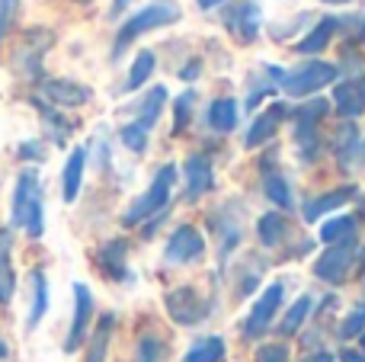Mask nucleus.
Wrapping results in <instances>:
<instances>
[{
  "label": "nucleus",
  "instance_id": "nucleus-1",
  "mask_svg": "<svg viewBox=\"0 0 365 362\" xmlns=\"http://www.w3.org/2000/svg\"><path fill=\"white\" fill-rule=\"evenodd\" d=\"M10 224L38 241L45 234V192H42V177L38 170L26 167L19 170L16 183H13V199H10Z\"/></svg>",
  "mask_w": 365,
  "mask_h": 362
},
{
  "label": "nucleus",
  "instance_id": "nucleus-2",
  "mask_svg": "<svg viewBox=\"0 0 365 362\" xmlns=\"http://www.w3.org/2000/svg\"><path fill=\"white\" fill-rule=\"evenodd\" d=\"M182 19V10L177 0H154V4L141 6V10H135L132 16L125 19V23L119 26V32H115V42H113V58H119L122 51L128 48L132 42H138L145 32L151 29H164V26H173Z\"/></svg>",
  "mask_w": 365,
  "mask_h": 362
},
{
  "label": "nucleus",
  "instance_id": "nucleus-3",
  "mask_svg": "<svg viewBox=\"0 0 365 362\" xmlns=\"http://www.w3.org/2000/svg\"><path fill=\"white\" fill-rule=\"evenodd\" d=\"M173 183H177V164H164L158 173H154L151 186L128 205V212L122 215V224L125 228H135V224H145L148 218L160 215L170 202V192H173Z\"/></svg>",
  "mask_w": 365,
  "mask_h": 362
},
{
  "label": "nucleus",
  "instance_id": "nucleus-4",
  "mask_svg": "<svg viewBox=\"0 0 365 362\" xmlns=\"http://www.w3.org/2000/svg\"><path fill=\"white\" fill-rule=\"evenodd\" d=\"M336 77H340V68H336V64L304 61V64H298L295 71H282L279 87H282L289 96H295V100H308V96H314L317 90L330 87Z\"/></svg>",
  "mask_w": 365,
  "mask_h": 362
},
{
  "label": "nucleus",
  "instance_id": "nucleus-5",
  "mask_svg": "<svg viewBox=\"0 0 365 362\" xmlns=\"http://www.w3.org/2000/svg\"><path fill=\"white\" fill-rule=\"evenodd\" d=\"M327 109H330V103L317 100V96L295 109V128H292V135H295V148L304 164H311L321 154V132H317V125L327 115Z\"/></svg>",
  "mask_w": 365,
  "mask_h": 362
},
{
  "label": "nucleus",
  "instance_id": "nucleus-6",
  "mask_svg": "<svg viewBox=\"0 0 365 362\" xmlns=\"http://www.w3.org/2000/svg\"><path fill=\"white\" fill-rule=\"evenodd\" d=\"M356 254H359V237L356 234L343 237V241H336V244H327V250L314 260V276L321 282L340 286V282H346L349 269H353Z\"/></svg>",
  "mask_w": 365,
  "mask_h": 362
},
{
  "label": "nucleus",
  "instance_id": "nucleus-7",
  "mask_svg": "<svg viewBox=\"0 0 365 362\" xmlns=\"http://www.w3.org/2000/svg\"><path fill=\"white\" fill-rule=\"evenodd\" d=\"M164 308L173 324H180V327H195L212 314V301L202 299L199 289H192V286L170 289V292L164 295Z\"/></svg>",
  "mask_w": 365,
  "mask_h": 362
},
{
  "label": "nucleus",
  "instance_id": "nucleus-8",
  "mask_svg": "<svg viewBox=\"0 0 365 362\" xmlns=\"http://www.w3.org/2000/svg\"><path fill=\"white\" fill-rule=\"evenodd\" d=\"M282 299H285V286H282V282H269V286L263 289V295L257 299V305L250 308L244 327H240V331H244V337L259 340L263 333H269L272 321H276L279 308H282Z\"/></svg>",
  "mask_w": 365,
  "mask_h": 362
},
{
  "label": "nucleus",
  "instance_id": "nucleus-9",
  "mask_svg": "<svg viewBox=\"0 0 365 362\" xmlns=\"http://www.w3.org/2000/svg\"><path fill=\"white\" fill-rule=\"evenodd\" d=\"M36 96H42V100L55 109H81L93 100V90H90L87 83L68 81V77H45Z\"/></svg>",
  "mask_w": 365,
  "mask_h": 362
},
{
  "label": "nucleus",
  "instance_id": "nucleus-10",
  "mask_svg": "<svg viewBox=\"0 0 365 362\" xmlns=\"http://www.w3.org/2000/svg\"><path fill=\"white\" fill-rule=\"evenodd\" d=\"M93 311H96V301H93L90 286L74 282V318H71L68 337H64V353H77V350H81V343L87 340V333H90Z\"/></svg>",
  "mask_w": 365,
  "mask_h": 362
},
{
  "label": "nucleus",
  "instance_id": "nucleus-11",
  "mask_svg": "<svg viewBox=\"0 0 365 362\" xmlns=\"http://www.w3.org/2000/svg\"><path fill=\"white\" fill-rule=\"evenodd\" d=\"M205 257V237H202L199 228L192 224H180L170 237H167L164 247V260L173 263V267H186V263H195Z\"/></svg>",
  "mask_w": 365,
  "mask_h": 362
},
{
  "label": "nucleus",
  "instance_id": "nucleus-12",
  "mask_svg": "<svg viewBox=\"0 0 365 362\" xmlns=\"http://www.w3.org/2000/svg\"><path fill=\"white\" fill-rule=\"evenodd\" d=\"M51 45H55V32L29 29V32H23V42H19L13 61H16V68L23 71L26 77H38L42 74V58H45V51H48Z\"/></svg>",
  "mask_w": 365,
  "mask_h": 362
},
{
  "label": "nucleus",
  "instance_id": "nucleus-13",
  "mask_svg": "<svg viewBox=\"0 0 365 362\" xmlns=\"http://www.w3.org/2000/svg\"><path fill=\"white\" fill-rule=\"evenodd\" d=\"M96 267L113 282L132 279V273H128V241L125 237H109L106 244H100V250H96Z\"/></svg>",
  "mask_w": 365,
  "mask_h": 362
},
{
  "label": "nucleus",
  "instance_id": "nucleus-14",
  "mask_svg": "<svg viewBox=\"0 0 365 362\" xmlns=\"http://www.w3.org/2000/svg\"><path fill=\"white\" fill-rule=\"evenodd\" d=\"M182 180H186V202H195L215 190V167L205 154H189L182 160Z\"/></svg>",
  "mask_w": 365,
  "mask_h": 362
},
{
  "label": "nucleus",
  "instance_id": "nucleus-15",
  "mask_svg": "<svg viewBox=\"0 0 365 362\" xmlns=\"http://www.w3.org/2000/svg\"><path fill=\"white\" fill-rule=\"evenodd\" d=\"M259 23H263V10H259L257 0H244V4H237L231 13H227V29H231V36L244 45H250L259 38Z\"/></svg>",
  "mask_w": 365,
  "mask_h": 362
},
{
  "label": "nucleus",
  "instance_id": "nucleus-16",
  "mask_svg": "<svg viewBox=\"0 0 365 362\" xmlns=\"http://www.w3.org/2000/svg\"><path fill=\"white\" fill-rule=\"evenodd\" d=\"M356 196H359V186L356 183H346V186H336V190H330V192H321V196H314L311 202H304V222H317L321 215H330V212L343 209L346 202H353Z\"/></svg>",
  "mask_w": 365,
  "mask_h": 362
},
{
  "label": "nucleus",
  "instance_id": "nucleus-17",
  "mask_svg": "<svg viewBox=\"0 0 365 362\" xmlns=\"http://www.w3.org/2000/svg\"><path fill=\"white\" fill-rule=\"evenodd\" d=\"M113 333H115V314L113 311L100 314L96 324L90 327V333H87V353H83V362H106Z\"/></svg>",
  "mask_w": 365,
  "mask_h": 362
},
{
  "label": "nucleus",
  "instance_id": "nucleus-18",
  "mask_svg": "<svg viewBox=\"0 0 365 362\" xmlns=\"http://www.w3.org/2000/svg\"><path fill=\"white\" fill-rule=\"evenodd\" d=\"M334 106L343 119H359L365 113V77L359 81H343L340 87H334Z\"/></svg>",
  "mask_w": 365,
  "mask_h": 362
},
{
  "label": "nucleus",
  "instance_id": "nucleus-19",
  "mask_svg": "<svg viewBox=\"0 0 365 362\" xmlns=\"http://www.w3.org/2000/svg\"><path fill=\"white\" fill-rule=\"evenodd\" d=\"M32 106H36V113H38V119H42V125H45V135H48L55 145H68V138L74 135V122L71 119H64V113L61 109H55V106H48V103L42 100V96H32Z\"/></svg>",
  "mask_w": 365,
  "mask_h": 362
},
{
  "label": "nucleus",
  "instance_id": "nucleus-20",
  "mask_svg": "<svg viewBox=\"0 0 365 362\" xmlns=\"http://www.w3.org/2000/svg\"><path fill=\"white\" fill-rule=\"evenodd\" d=\"M45 314H48V276H45V269L36 267L29 273V314H26V331H36Z\"/></svg>",
  "mask_w": 365,
  "mask_h": 362
},
{
  "label": "nucleus",
  "instance_id": "nucleus-21",
  "mask_svg": "<svg viewBox=\"0 0 365 362\" xmlns=\"http://www.w3.org/2000/svg\"><path fill=\"white\" fill-rule=\"evenodd\" d=\"M285 113H289V109H285V103H272L263 115H257V119H253V125L247 128V135H244V148L266 145V141L276 135V128H279V122L285 119Z\"/></svg>",
  "mask_w": 365,
  "mask_h": 362
},
{
  "label": "nucleus",
  "instance_id": "nucleus-22",
  "mask_svg": "<svg viewBox=\"0 0 365 362\" xmlns=\"http://www.w3.org/2000/svg\"><path fill=\"white\" fill-rule=\"evenodd\" d=\"M83 170H87V148H74L64 160V170H61V199L64 202H74L81 196V186H83Z\"/></svg>",
  "mask_w": 365,
  "mask_h": 362
},
{
  "label": "nucleus",
  "instance_id": "nucleus-23",
  "mask_svg": "<svg viewBox=\"0 0 365 362\" xmlns=\"http://www.w3.org/2000/svg\"><path fill=\"white\" fill-rule=\"evenodd\" d=\"M16 295V269H13V231L0 228V305H10Z\"/></svg>",
  "mask_w": 365,
  "mask_h": 362
},
{
  "label": "nucleus",
  "instance_id": "nucleus-24",
  "mask_svg": "<svg viewBox=\"0 0 365 362\" xmlns=\"http://www.w3.org/2000/svg\"><path fill=\"white\" fill-rule=\"evenodd\" d=\"M334 36H336V16H321L308 32H304V38H298L295 51L298 55H321Z\"/></svg>",
  "mask_w": 365,
  "mask_h": 362
},
{
  "label": "nucleus",
  "instance_id": "nucleus-25",
  "mask_svg": "<svg viewBox=\"0 0 365 362\" xmlns=\"http://www.w3.org/2000/svg\"><path fill=\"white\" fill-rule=\"evenodd\" d=\"M208 119V128L218 135H227L237 128V119H240V106L234 96H218V100H212V106H208L205 113Z\"/></svg>",
  "mask_w": 365,
  "mask_h": 362
},
{
  "label": "nucleus",
  "instance_id": "nucleus-26",
  "mask_svg": "<svg viewBox=\"0 0 365 362\" xmlns=\"http://www.w3.org/2000/svg\"><path fill=\"white\" fill-rule=\"evenodd\" d=\"M289 234H292V224L282 212H266V215H259L257 237L263 247H282V244L289 241Z\"/></svg>",
  "mask_w": 365,
  "mask_h": 362
},
{
  "label": "nucleus",
  "instance_id": "nucleus-27",
  "mask_svg": "<svg viewBox=\"0 0 365 362\" xmlns=\"http://www.w3.org/2000/svg\"><path fill=\"white\" fill-rule=\"evenodd\" d=\"M212 224H215V234H218V241H221V257H227L240 244L244 228H240L237 215H227V209L212 212Z\"/></svg>",
  "mask_w": 365,
  "mask_h": 362
},
{
  "label": "nucleus",
  "instance_id": "nucleus-28",
  "mask_svg": "<svg viewBox=\"0 0 365 362\" xmlns=\"http://www.w3.org/2000/svg\"><path fill=\"white\" fill-rule=\"evenodd\" d=\"M154 68H158V58H154V51H151V48H141L138 55H135L132 68H128L125 87H122V90H125V93H135V90H141L148 81H151Z\"/></svg>",
  "mask_w": 365,
  "mask_h": 362
},
{
  "label": "nucleus",
  "instance_id": "nucleus-29",
  "mask_svg": "<svg viewBox=\"0 0 365 362\" xmlns=\"http://www.w3.org/2000/svg\"><path fill=\"white\" fill-rule=\"evenodd\" d=\"M164 106H167V87H151L145 100L138 103V109H135V113H138V119H135V122H138L141 128H148V132H151V128L158 125Z\"/></svg>",
  "mask_w": 365,
  "mask_h": 362
},
{
  "label": "nucleus",
  "instance_id": "nucleus-30",
  "mask_svg": "<svg viewBox=\"0 0 365 362\" xmlns=\"http://www.w3.org/2000/svg\"><path fill=\"white\" fill-rule=\"evenodd\" d=\"M225 353L227 346L221 337H202L186 350L182 362H225Z\"/></svg>",
  "mask_w": 365,
  "mask_h": 362
},
{
  "label": "nucleus",
  "instance_id": "nucleus-31",
  "mask_svg": "<svg viewBox=\"0 0 365 362\" xmlns=\"http://www.w3.org/2000/svg\"><path fill=\"white\" fill-rule=\"evenodd\" d=\"M263 192L272 205H279V209H292V190H289V180H285L282 173L266 170L263 173Z\"/></svg>",
  "mask_w": 365,
  "mask_h": 362
},
{
  "label": "nucleus",
  "instance_id": "nucleus-32",
  "mask_svg": "<svg viewBox=\"0 0 365 362\" xmlns=\"http://www.w3.org/2000/svg\"><path fill=\"white\" fill-rule=\"evenodd\" d=\"M359 132H356V125H343L340 132H336V160H340V167H349L356 157H359Z\"/></svg>",
  "mask_w": 365,
  "mask_h": 362
},
{
  "label": "nucleus",
  "instance_id": "nucleus-33",
  "mask_svg": "<svg viewBox=\"0 0 365 362\" xmlns=\"http://www.w3.org/2000/svg\"><path fill=\"white\" fill-rule=\"evenodd\" d=\"M308 314H311V295H302V299L285 311L282 324H279V333H282V337H295V333L302 331V324L308 321Z\"/></svg>",
  "mask_w": 365,
  "mask_h": 362
},
{
  "label": "nucleus",
  "instance_id": "nucleus-34",
  "mask_svg": "<svg viewBox=\"0 0 365 362\" xmlns=\"http://www.w3.org/2000/svg\"><path fill=\"white\" fill-rule=\"evenodd\" d=\"M349 234H356V215H336V218H330V222L321 224V241L324 244H336Z\"/></svg>",
  "mask_w": 365,
  "mask_h": 362
},
{
  "label": "nucleus",
  "instance_id": "nucleus-35",
  "mask_svg": "<svg viewBox=\"0 0 365 362\" xmlns=\"http://www.w3.org/2000/svg\"><path fill=\"white\" fill-rule=\"evenodd\" d=\"M192 106H195V90H186L173 100V135H182L186 125L192 122Z\"/></svg>",
  "mask_w": 365,
  "mask_h": 362
},
{
  "label": "nucleus",
  "instance_id": "nucleus-36",
  "mask_svg": "<svg viewBox=\"0 0 365 362\" xmlns=\"http://www.w3.org/2000/svg\"><path fill=\"white\" fill-rule=\"evenodd\" d=\"M135 362H167V346L160 337L148 333L138 340V350H135Z\"/></svg>",
  "mask_w": 365,
  "mask_h": 362
},
{
  "label": "nucleus",
  "instance_id": "nucleus-37",
  "mask_svg": "<svg viewBox=\"0 0 365 362\" xmlns=\"http://www.w3.org/2000/svg\"><path fill=\"white\" fill-rule=\"evenodd\" d=\"M119 138L132 154H145L148 151V128H141L138 122H125V125L119 128Z\"/></svg>",
  "mask_w": 365,
  "mask_h": 362
},
{
  "label": "nucleus",
  "instance_id": "nucleus-38",
  "mask_svg": "<svg viewBox=\"0 0 365 362\" xmlns=\"http://www.w3.org/2000/svg\"><path fill=\"white\" fill-rule=\"evenodd\" d=\"M346 32V42L349 45H362L365 42V16L362 13H349V16H343V19H336V32Z\"/></svg>",
  "mask_w": 365,
  "mask_h": 362
},
{
  "label": "nucleus",
  "instance_id": "nucleus-39",
  "mask_svg": "<svg viewBox=\"0 0 365 362\" xmlns=\"http://www.w3.org/2000/svg\"><path fill=\"white\" fill-rule=\"evenodd\" d=\"M362 331H365V301L356 305L353 311L340 321V340H356Z\"/></svg>",
  "mask_w": 365,
  "mask_h": 362
},
{
  "label": "nucleus",
  "instance_id": "nucleus-40",
  "mask_svg": "<svg viewBox=\"0 0 365 362\" xmlns=\"http://www.w3.org/2000/svg\"><path fill=\"white\" fill-rule=\"evenodd\" d=\"M16 157L23 160V164H42L45 160V145L38 138H26L16 145Z\"/></svg>",
  "mask_w": 365,
  "mask_h": 362
},
{
  "label": "nucleus",
  "instance_id": "nucleus-41",
  "mask_svg": "<svg viewBox=\"0 0 365 362\" xmlns=\"http://www.w3.org/2000/svg\"><path fill=\"white\" fill-rule=\"evenodd\" d=\"M16 10H19V0H0V42H4L6 32H10L13 19H16Z\"/></svg>",
  "mask_w": 365,
  "mask_h": 362
},
{
  "label": "nucleus",
  "instance_id": "nucleus-42",
  "mask_svg": "<svg viewBox=\"0 0 365 362\" xmlns=\"http://www.w3.org/2000/svg\"><path fill=\"white\" fill-rule=\"evenodd\" d=\"M257 359L259 362H289V346L285 343H266V346H259Z\"/></svg>",
  "mask_w": 365,
  "mask_h": 362
},
{
  "label": "nucleus",
  "instance_id": "nucleus-43",
  "mask_svg": "<svg viewBox=\"0 0 365 362\" xmlns=\"http://www.w3.org/2000/svg\"><path fill=\"white\" fill-rule=\"evenodd\" d=\"M199 74H202V61H199V58H192V61H189L186 68L180 71V77H182V81H195V77H199Z\"/></svg>",
  "mask_w": 365,
  "mask_h": 362
},
{
  "label": "nucleus",
  "instance_id": "nucleus-44",
  "mask_svg": "<svg viewBox=\"0 0 365 362\" xmlns=\"http://www.w3.org/2000/svg\"><path fill=\"white\" fill-rule=\"evenodd\" d=\"M302 362H334V356H330L327 350H321V353H311V356L302 359Z\"/></svg>",
  "mask_w": 365,
  "mask_h": 362
},
{
  "label": "nucleus",
  "instance_id": "nucleus-45",
  "mask_svg": "<svg viewBox=\"0 0 365 362\" xmlns=\"http://www.w3.org/2000/svg\"><path fill=\"white\" fill-rule=\"evenodd\" d=\"M340 359H343V362H365V356H362V353H356V350H346Z\"/></svg>",
  "mask_w": 365,
  "mask_h": 362
},
{
  "label": "nucleus",
  "instance_id": "nucleus-46",
  "mask_svg": "<svg viewBox=\"0 0 365 362\" xmlns=\"http://www.w3.org/2000/svg\"><path fill=\"white\" fill-rule=\"evenodd\" d=\"M195 4H199L202 10H215V6H221L225 0H195Z\"/></svg>",
  "mask_w": 365,
  "mask_h": 362
},
{
  "label": "nucleus",
  "instance_id": "nucleus-47",
  "mask_svg": "<svg viewBox=\"0 0 365 362\" xmlns=\"http://www.w3.org/2000/svg\"><path fill=\"white\" fill-rule=\"evenodd\" d=\"M128 4H132V0H113V16H115V13H122V10H125Z\"/></svg>",
  "mask_w": 365,
  "mask_h": 362
},
{
  "label": "nucleus",
  "instance_id": "nucleus-48",
  "mask_svg": "<svg viewBox=\"0 0 365 362\" xmlns=\"http://www.w3.org/2000/svg\"><path fill=\"white\" fill-rule=\"evenodd\" d=\"M6 353H10V350H6V340H4V337H0V362H4V359H6Z\"/></svg>",
  "mask_w": 365,
  "mask_h": 362
},
{
  "label": "nucleus",
  "instance_id": "nucleus-49",
  "mask_svg": "<svg viewBox=\"0 0 365 362\" xmlns=\"http://www.w3.org/2000/svg\"><path fill=\"white\" fill-rule=\"evenodd\" d=\"M359 346H362V350H359V353H362V356H365V331L359 333Z\"/></svg>",
  "mask_w": 365,
  "mask_h": 362
},
{
  "label": "nucleus",
  "instance_id": "nucleus-50",
  "mask_svg": "<svg viewBox=\"0 0 365 362\" xmlns=\"http://www.w3.org/2000/svg\"><path fill=\"white\" fill-rule=\"evenodd\" d=\"M327 4H346V0H327Z\"/></svg>",
  "mask_w": 365,
  "mask_h": 362
},
{
  "label": "nucleus",
  "instance_id": "nucleus-51",
  "mask_svg": "<svg viewBox=\"0 0 365 362\" xmlns=\"http://www.w3.org/2000/svg\"><path fill=\"white\" fill-rule=\"evenodd\" d=\"M77 4H90V0H77Z\"/></svg>",
  "mask_w": 365,
  "mask_h": 362
}]
</instances>
